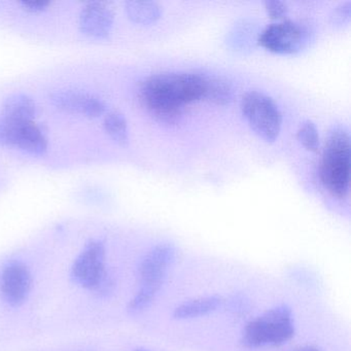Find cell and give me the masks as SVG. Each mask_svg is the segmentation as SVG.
<instances>
[{"label": "cell", "instance_id": "9a60e30c", "mask_svg": "<svg viewBox=\"0 0 351 351\" xmlns=\"http://www.w3.org/2000/svg\"><path fill=\"white\" fill-rule=\"evenodd\" d=\"M203 75V73H202ZM203 98L217 106H228L234 97L233 87L225 77L203 75Z\"/></svg>", "mask_w": 351, "mask_h": 351}, {"label": "cell", "instance_id": "cb8c5ba5", "mask_svg": "<svg viewBox=\"0 0 351 351\" xmlns=\"http://www.w3.org/2000/svg\"><path fill=\"white\" fill-rule=\"evenodd\" d=\"M246 301H244L243 298L235 297L233 300H232V307L231 309L233 310L236 313H240V312H243V308H246L245 306Z\"/></svg>", "mask_w": 351, "mask_h": 351}, {"label": "cell", "instance_id": "30bf717a", "mask_svg": "<svg viewBox=\"0 0 351 351\" xmlns=\"http://www.w3.org/2000/svg\"><path fill=\"white\" fill-rule=\"evenodd\" d=\"M176 258V246L162 242L154 246L141 260L138 274L141 285H163L166 275Z\"/></svg>", "mask_w": 351, "mask_h": 351}, {"label": "cell", "instance_id": "6da1fadb", "mask_svg": "<svg viewBox=\"0 0 351 351\" xmlns=\"http://www.w3.org/2000/svg\"><path fill=\"white\" fill-rule=\"evenodd\" d=\"M203 85L202 73H161L143 80L137 93L147 114L170 126L180 122L184 106L202 100Z\"/></svg>", "mask_w": 351, "mask_h": 351}, {"label": "cell", "instance_id": "2e32d148", "mask_svg": "<svg viewBox=\"0 0 351 351\" xmlns=\"http://www.w3.org/2000/svg\"><path fill=\"white\" fill-rule=\"evenodd\" d=\"M260 34L261 32H256V26L254 22L243 20L235 24L228 36L227 43L234 50L245 52L254 48V44H258Z\"/></svg>", "mask_w": 351, "mask_h": 351}, {"label": "cell", "instance_id": "52a82bcc", "mask_svg": "<svg viewBox=\"0 0 351 351\" xmlns=\"http://www.w3.org/2000/svg\"><path fill=\"white\" fill-rule=\"evenodd\" d=\"M106 256L104 242L90 240L71 267L73 280L82 287L93 291L106 273Z\"/></svg>", "mask_w": 351, "mask_h": 351}, {"label": "cell", "instance_id": "4fadbf2b", "mask_svg": "<svg viewBox=\"0 0 351 351\" xmlns=\"http://www.w3.org/2000/svg\"><path fill=\"white\" fill-rule=\"evenodd\" d=\"M127 17L137 25L149 26L162 17L161 5L151 0H131L125 3Z\"/></svg>", "mask_w": 351, "mask_h": 351}, {"label": "cell", "instance_id": "5b68a950", "mask_svg": "<svg viewBox=\"0 0 351 351\" xmlns=\"http://www.w3.org/2000/svg\"><path fill=\"white\" fill-rule=\"evenodd\" d=\"M310 40L311 32L307 26L293 20H281L261 32L258 45L275 54L293 55L303 51Z\"/></svg>", "mask_w": 351, "mask_h": 351}, {"label": "cell", "instance_id": "7402d4cb", "mask_svg": "<svg viewBox=\"0 0 351 351\" xmlns=\"http://www.w3.org/2000/svg\"><path fill=\"white\" fill-rule=\"evenodd\" d=\"M20 5L28 13L38 14L47 11L51 3L47 0H23Z\"/></svg>", "mask_w": 351, "mask_h": 351}, {"label": "cell", "instance_id": "ba28073f", "mask_svg": "<svg viewBox=\"0 0 351 351\" xmlns=\"http://www.w3.org/2000/svg\"><path fill=\"white\" fill-rule=\"evenodd\" d=\"M49 100L57 110L85 118L96 119L106 114V104L101 98L81 90H55Z\"/></svg>", "mask_w": 351, "mask_h": 351}, {"label": "cell", "instance_id": "8fae6325", "mask_svg": "<svg viewBox=\"0 0 351 351\" xmlns=\"http://www.w3.org/2000/svg\"><path fill=\"white\" fill-rule=\"evenodd\" d=\"M114 24V11L99 1L87 3L80 13V32L94 40H106L112 34Z\"/></svg>", "mask_w": 351, "mask_h": 351}, {"label": "cell", "instance_id": "e0dca14e", "mask_svg": "<svg viewBox=\"0 0 351 351\" xmlns=\"http://www.w3.org/2000/svg\"><path fill=\"white\" fill-rule=\"evenodd\" d=\"M104 128L106 134L121 147H126L130 141L129 126L126 117L120 112H106L104 119Z\"/></svg>", "mask_w": 351, "mask_h": 351}, {"label": "cell", "instance_id": "603a6c76", "mask_svg": "<svg viewBox=\"0 0 351 351\" xmlns=\"http://www.w3.org/2000/svg\"><path fill=\"white\" fill-rule=\"evenodd\" d=\"M114 287V278L110 273L106 272L104 276L102 277L101 280L94 287L93 291L100 297H106V295H108V293H112Z\"/></svg>", "mask_w": 351, "mask_h": 351}, {"label": "cell", "instance_id": "9c48e42d", "mask_svg": "<svg viewBox=\"0 0 351 351\" xmlns=\"http://www.w3.org/2000/svg\"><path fill=\"white\" fill-rule=\"evenodd\" d=\"M32 283V273L25 264L10 263L0 274V295L8 305L19 307L27 300Z\"/></svg>", "mask_w": 351, "mask_h": 351}, {"label": "cell", "instance_id": "7a4b0ae2", "mask_svg": "<svg viewBox=\"0 0 351 351\" xmlns=\"http://www.w3.org/2000/svg\"><path fill=\"white\" fill-rule=\"evenodd\" d=\"M350 135L344 125L328 131L320 163V180L324 188L336 198L343 199L350 184Z\"/></svg>", "mask_w": 351, "mask_h": 351}, {"label": "cell", "instance_id": "277c9868", "mask_svg": "<svg viewBox=\"0 0 351 351\" xmlns=\"http://www.w3.org/2000/svg\"><path fill=\"white\" fill-rule=\"evenodd\" d=\"M242 114L252 130L267 143L276 141L282 126V114L272 98L263 92H247L242 97Z\"/></svg>", "mask_w": 351, "mask_h": 351}, {"label": "cell", "instance_id": "d4e9b609", "mask_svg": "<svg viewBox=\"0 0 351 351\" xmlns=\"http://www.w3.org/2000/svg\"><path fill=\"white\" fill-rule=\"evenodd\" d=\"M295 351H322L318 348H315V347H303V348L297 349Z\"/></svg>", "mask_w": 351, "mask_h": 351}, {"label": "cell", "instance_id": "d6986e66", "mask_svg": "<svg viewBox=\"0 0 351 351\" xmlns=\"http://www.w3.org/2000/svg\"><path fill=\"white\" fill-rule=\"evenodd\" d=\"M297 138L307 151L316 152L319 149V133L312 121L306 120L301 123L297 131Z\"/></svg>", "mask_w": 351, "mask_h": 351}, {"label": "cell", "instance_id": "484cf974", "mask_svg": "<svg viewBox=\"0 0 351 351\" xmlns=\"http://www.w3.org/2000/svg\"><path fill=\"white\" fill-rule=\"evenodd\" d=\"M135 351H147V349L138 348V349H135Z\"/></svg>", "mask_w": 351, "mask_h": 351}, {"label": "cell", "instance_id": "44dd1931", "mask_svg": "<svg viewBox=\"0 0 351 351\" xmlns=\"http://www.w3.org/2000/svg\"><path fill=\"white\" fill-rule=\"evenodd\" d=\"M264 5L267 15L273 20H283L289 13L287 3L281 0H267Z\"/></svg>", "mask_w": 351, "mask_h": 351}, {"label": "cell", "instance_id": "ffe728a7", "mask_svg": "<svg viewBox=\"0 0 351 351\" xmlns=\"http://www.w3.org/2000/svg\"><path fill=\"white\" fill-rule=\"evenodd\" d=\"M351 20V1L344 3L334 8L330 15V24L334 28H342L349 24Z\"/></svg>", "mask_w": 351, "mask_h": 351}, {"label": "cell", "instance_id": "8992f818", "mask_svg": "<svg viewBox=\"0 0 351 351\" xmlns=\"http://www.w3.org/2000/svg\"><path fill=\"white\" fill-rule=\"evenodd\" d=\"M0 145L32 156H44L49 149V137L36 122H13L0 116Z\"/></svg>", "mask_w": 351, "mask_h": 351}, {"label": "cell", "instance_id": "5bb4252c", "mask_svg": "<svg viewBox=\"0 0 351 351\" xmlns=\"http://www.w3.org/2000/svg\"><path fill=\"white\" fill-rule=\"evenodd\" d=\"M221 304L223 299L219 295L198 298L178 306L172 315L178 320L192 319L213 313L221 307Z\"/></svg>", "mask_w": 351, "mask_h": 351}, {"label": "cell", "instance_id": "ac0fdd59", "mask_svg": "<svg viewBox=\"0 0 351 351\" xmlns=\"http://www.w3.org/2000/svg\"><path fill=\"white\" fill-rule=\"evenodd\" d=\"M161 287L160 285H141L136 295L132 298L127 306L128 313L131 315H136L145 311L153 303Z\"/></svg>", "mask_w": 351, "mask_h": 351}, {"label": "cell", "instance_id": "7c38bea8", "mask_svg": "<svg viewBox=\"0 0 351 351\" xmlns=\"http://www.w3.org/2000/svg\"><path fill=\"white\" fill-rule=\"evenodd\" d=\"M36 114L38 104L28 94H12L3 102L1 117L7 120L18 123H32L36 120Z\"/></svg>", "mask_w": 351, "mask_h": 351}, {"label": "cell", "instance_id": "3957f363", "mask_svg": "<svg viewBox=\"0 0 351 351\" xmlns=\"http://www.w3.org/2000/svg\"><path fill=\"white\" fill-rule=\"evenodd\" d=\"M295 335L293 312L287 305L277 306L250 320L242 332L241 343L246 348L280 346Z\"/></svg>", "mask_w": 351, "mask_h": 351}]
</instances>
